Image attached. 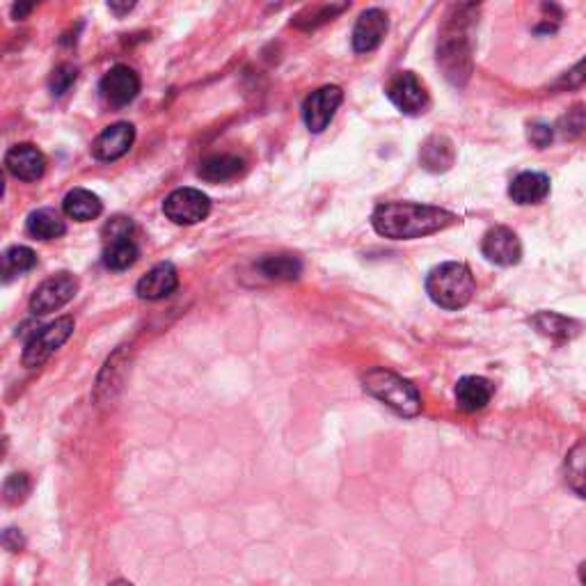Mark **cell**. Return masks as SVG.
Here are the masks:
<instances>
[{
	"mask_svg": "<svg viewBox=\"0 0 586 586\" xmlns=\"http://www.w3.org/2000/svg\"><path fill=\"white\" fill-rule=\"evenodd\" d=\"M456 223L458 218L451 211L413 202L380 204L371 216V225H374L376 232L394 241L422 239V236L442 232V229Z\"/></svg>",
	"mask_w": 586,
	"mask_h": 586,
	"instance_id": "cell-1",
	"label": "cell"
},
{
	"mask_svg": "<svg viewBox=\"0 0 586 586\" xmlns=\"http://www.w3.org/2000/svg\"><path fill=\"white\" fill-rule=\"evenodd\" d=\"M474 5H458L449 14L445 28L440 33L438 62L451 83L463 87L472 74V37L470 14Z\"/></svg>",
	"mask_w": 586,
	"mask_h": 586,
	"instance_id": "cell-2",
	"label": "cell"
},
{
	"mask_svg": "<svg viewBox=\"0 0 586 586\" xmlns=\"http://www.w3.org/2000/svg\"><path fill=\"white\" fill-rule=\"evenodd\" d=\"M426 291L442 310H463L477 291V282L465 264L447 261V264L435 266L426 277Z\"/></svg>",
	"mask_w": 586,
	"mask_h": 586,
	"instance_id": "cell-3",
	"label": "cell"
},
{
	"mask_svg": "<svg viewBox=\"0 0 586 586\" xmlns=\"http://www.w3.org/2000/svg\"><path fill=\"white\" fill-rule=\"evenodd\" d=\"M362 383L371 397L385 403L401 417H415L422 410V397H419L417 387L390 369H369Z\"/></svg>",
	"mask_w": 586,
	"mask_h": 586,
	"instance_id": "cell-4",
	"label": "cell"
},
{
	"mask_svg": "<svg viewBox=\"0 0 586 586\" xmlns=\"http://www.w3.org/2000/svg\"><path fill=\"white\" fill-rule=\"evenodd\" d=\"M74 328V319L71 316H62V319H55L49 326L33 332L26 342V348H23V367L37 369L44 362H49L51 355L69 342V337L74 335Z\"/></svg>",
	"mask_w": 586,
	"mask_h": 586,
	"instance_id": "cell-5",
	"label": "cell"
},
{
	"mask_svg": "<svg viewBox=\"0 0 586 586\" xmlns=\"http://www.w3.org/2000/svg\"><path fill=\"white\" fill-rule=\"evenodd\" d=\"M163 213L174 225H197L209 218L211 200L197 188H177L165 197Z\"/></svg>",
	"mask_w": 586,
	"mask_h": 586,
	"instance_id": "cell-6",
	"label": "cell"
},
{
	"mask_svg": "<svg viewBox=\"0 0 586 586\" xmlns=\"http://www.w3.org/2000/svg\"><path fill=\"white\" fill-rule=\"evenodd\" d=\"M78 293V280L71 273L62 271L51 275L49 280H44L30 296V310L33 314H51L58 312L60 307H65L69 300H74Z\"/></svg>",
	"mask_w": 586,
	"mask_h": 586,
	"instance_id": "cell-7",
	"label": "cell"
},
{
	"mask_svg": "<svg viewBox=\"0 0 586 586\" xmlns=\"http://www.w3.org/2000/svg\"><path fill=\"white\" fill-rule=\"evenodd\" d=\"M342 101H344V92L342 87L337 85H326L312 92L303 104V120L307 124V129H310L312 133L326 131L328 124L332 122V117H335L337 113V108L342 106Z\"/></svg>",
	"mask_w": 586,
	"mask_h": 586,
	"instance_id": "cell-8",
	"label": "cell"
},
{
	"mask_svg": "<svg viewBox=\"0 0 586 586\" xmlns=\"http://www.w3.org/2000/svg\"><path fill=\"white\" fill-rule=\"evenodd\" d=\"M387 99L397 106L401 113L417 115L424 113L426 104H429V94H426L424 83L413 74V71H401L387 85Z\"/></svg>",
	"mask_w": 586,
	"mask_h": 586,
	"instance_id": "cell-9",
	"label": "cell"
},
{
	"mask_svg": "<svg viewBox=\"0 0 586 586\" xmlns=\"http://www.w3.org/2000/svg\"><path fill=\"white\" fill-rule=\"evenodd\" d=\"M481 252L497 266H516L522 259V245L518 234L509 227L488 229L481 241Z\"/></svg>",
	"mask_w": 586,
	"mask_h": 586,
	"instance_id": "cell-10",
	"label": "cell"
},
{
	"mask_svg": "<svg viewBox=\"0 0 586 586\" xmlns=\"http://www.w3.org/2000/svg\"><path fill=\"white\" fill-rule=\"evenodd\" d=\"M101 97L110 106H126L138 97L140 92V78L136 71L126 65H117L101 78L99 85Z\"/></svg>",
	"mask_w": 586,
	"mask_h": 586,
	"instance_id": "cell-11",
	"label": "cell"
},
{
	"mask_svg": "<svg viewBox=\"0 0 586 586\" xmlns=\"http://www.w3.org/2000/svg\"><path fill=\"white\" fill-rule=\"evenodd\" d=\"M133 140H136V126L117 122L99 133L97 140L92 142V154L99 161H117L133 147Z\"/></svg>",
	"mask_w": 586,
	"mask_h": 586,
	"instance_id": "cell-12",
	"label": "cell"
},
{
	"mask_svg": "<svg viewBox=\"0 0 586 586\" xmlns=\"http://www.w3.org/2000/svg\"><path fill=\"white\" fill-rule=\"evenodd\" d=\"M5 168L21 181H37L46 172V156L30 142H21L5 154Z\"/></svg>",
	"mask_w": 586,
	"mask_h": 586,
	"instance_id": "cell-13",
	"label": "cell"
},
{
	"mask_svg": "<svg viewBox=\"0 0 586 586\" xmlns=\"http://www.w3.org/2000/svg\"><path fill=\"white\" fill-rule=\"evenodd\" d=\"M387 28H390V21H387V14L378 7H371V10L362 12L358 23L353 28V49L355 53H369L374 51L383 42L387 35Z\"/></svg>",
	"mask_w": 586,
	"mask_h": 586,
	"instance_id": "cell-14",
	"label": "cell"
},
{
	"mask_svg": "<svg viewBox=\"0 0 586 586\" xmlns=\"http://www.w3.org/2000/svg\"><path fill=\"white\" fill-rule=\"evenodd\" d=\"M179 287V273L170 261L156 264L152 271L140 277L136 293L142 300H163L172 296Z\"/></svg>",
	"mask_w": 586,
	"mask_h": 586,
	"instance_id": "cell-15",
	"label": "cell"
},
{
	"mask_svg": "<svg viewBox=\"0 0 586 586\" xmlns=\"http://www.w3.org/2000/svg\"><path fill=\"white\" fill-rule=\"evenodd\" d=\"M550 195V177L543 172H520L509 186V197L520 207L541 204Z\"/></svg>",
	"mask_w": 586,
	"mask_h": 586,
	"instance_id": "cell-16",
	"label": "cell"
},
{
	"mask_svg": "<svg viewBox=\"0 0 586 586\" xmlns=\"http://www.w3.org/2000/svg\"><path fill=\"white\" fill-rule=\"evenodd\" d=\"M495 387L481 376H465L456 383V403L463 413H477L493 399Z\"/></svg>",
	"mask_w": 586,
	"mask_h": 586,
	"instance_id": "cell-17",
	"label": "cell"
},
{
	"mask_svg": "<svg viewBox=\"0 0 586 586\" xmlns=\"http://www.w3.org/2000/svg\"><path fill=\"white\" fill-rule=\"evenodd\" d=\"M419 161H422L424 170L429 172H447L456 161V147L447 136H431L422 145L419 152Z\"/></svg>",
	"mask_w": 586,
	"mask_h": 586,
	"instance_id": "cell-18",
	"label": "cell"
},
{
	"mask_svg": "<svg viewBox=\"0 0 586 586\" xmlns=\"http://www.w3.org/2000/svg\"><path fill=\"white\" fill-rule=\"evenodd\" d=\"M255 268L264 280L271 282H291L303 273V264L293 255H266L257 261Z\"/></svg>",
	"mask_w": 586,
	"mask_h": 586,
	"instance_id": "cell-19",
	"label": "cell"
},
{
	"mask_svg": "<svg viewBox=\"0 0 586 586\" xmlns=\"http://www.w3.org/2000/svg\"><path fill=\"white\" fill-rule=\"evenodd\" d=\"M62 209H65V213L71 220L87 223V220H94L101 216V211H104V202H101L99 195H94L92 190L74 188L71 193H67L65 202H62Z\"/></svg>",
	"mask_w": 586,
	"mask_h": 586,
	"instance_id": "cell-20",
	"label": "cell"
},
{
	"mask_svg": "<svg viewBox=\"0 0 586 586\" xmlns=\"http://www.w3.org/2000/svg\"><path fill=\"white\" fill-rule=\"evenodd\" d=\"M26 229H28V234L33 236V239L53 241V239H60V236L67 232V225L58 211L37 209L28 216Z\"/></svg>",
	"mask_w": 586,
	"mask_h": 586,
	"instance_id": "cell-21",
	"label": "cell"
},
{
	"mask_svg": "<svg viewBox=\"0 0 586 586\" xmlns=\"http://www.w3.org/2000/svg\"><path fill=\"white\" fill-rule=\"evenodd\" d=\"M243 168H245V161L241 156L213 154L200 163V177L207 181H216L218 184V181H229L239 177Z\"/></svg>",
	"mask_w": 586,
	"mask_h": 586,
	"instance_id": "cell-22",
	"label": "cell"
},
{
	"mask_svg": "<svg viewBox=\"0 0 586 586\" xmlns=\"http://www.w3.org/2000/svg\"><path fill=\"white\" fill-rule=\"evenodd\" d=\"M532 323L541 335L552 339H573L580 335L582 330V323H577L575 319H568V316L557 312H538Z\"/></svg>",
	"mask_w": 586,
	"mask_h": 586,
	"instance_id": "cell-23",
	"label": "cell"
},
{
	"mask_svg": "<svg viewBox=\"0 0 586 586\" xmlns=\"http://www.w3.org/2000/svg\"><path fill=\"white\" fill-rule=\"evenodd\" d=\"M140 257V250L131 236H122V239H113L106 243L104 248V266L110 271H126L136 264Z\"/></svg>",
	"mask_w": 586,
	"mask_h": 586,
	"instance_id": "cell-24",
	"label": "cell"
},
{
	"mask_svg": "<svg viewBox=\"0 0 586 586\" xmlns=\"http://www.w3.org/2000/svg\"><path fill=\"white\" fill-rule=\"evenodd\" d=\"M564 472L568 486L586 500V440H580L568 451Z\"/></svg>",
	"mask_w": 586,
	"mask_h": 586,
	"instance_id": "cell-25",
	"label": "cell"
},
{
	"mask_svg": "<svg viewBox=\"0 0 586 586\" xmlns=\"http://www.w3.org/2000/svg\"><path fill=\"white\" fill-rule=\"evenodd\" d=\"M37 266V255L26 245H14V248L5 250L3 255V280L10 282L12 277L33 271Z\"/></svg>",
	"mask_w": 586,
	"mask_h": 586,
	"instance_id": "cell-26",
	"label": "cell"
},
{
	"mask_svg": "<svg viewBox=\"0 0 586 586\" xmlns=\"http://www.w3.org/2000/svg\"><path fill=\"white\" fill-rule=\"evenodd\" d=\"M346 5H321V7H310V10L300 14L296 19V26L303 28V30H312V28H319L321 23L332 21L337 17L339 12H344Z\"/></svg>",
	"mask_w": 586,
	"mask_h": 586,
	"instance_id": "cell-27",
	"label": "cell"
},
{
	"mask_svg": "<svg viewBox=\"0 0 586 586\" xmlns=\"http://www.w3.org/2000/svg\"><path fill=\"white\" fill-rule=\"evenodd\" d=\"M30 490H33V479H30L26 472L10 474V477H7V481H5V486H3L5 502L7 504L26 502V497L30 495Z\"/></svg>",
	"mask_w": 586,
	"mask_h": 586,
	"instance_id": "cell-28",
	"label": "cell"
},
{
	"mask_svg": "<svg viewBox=\"0 0 586 586\" xmlns=\"http://www.w3.org/2000/svg\"><path fill=\"white\" fill-rule=\"evenodd\" d=\"M559 133L566 140H575L586 133V108L575 106L559 120Z\"/></svg>",
	"mask_w": 586,
	"mask_h": 586,
	"instance_id": "cell-29",
	"label": "cell"
},
{
	"mask_svg": "<svg viewBox=\"0 0 586 586\" xmlns=\"http://www.w3.org/2000/svg\"><path fill=\"white\" fill-rule=\"evenodd\" d=\"M76 78H78V69L74 65H69V62L55 67L53 74H51V81H49L53 97H62V94L69 92V87L76 83Z\"/></svg>",
	"mask_w": 586,
	"mask_h": 586,
	"instance_id": "cell-30",
	"label": "cell"
},
{
	"mask_svg": "<svg viewBox=\"0 0 586 586\" xmlns=\"http://www.w3.org/2000/svg\"><path fill=\"white\" fill-rule=\"evenodd\" d=\"M527 138H529V142H532L534 147L545 149V147H550V142L554 138V129L550 124L532 122L527 126Z\"/></svg>",
	"mask_w": 586,
	"mask_h": 586,
	"instance_id": "cell-31",
	"label": "cell"
},
{
	"mask_svg": "<svg viewBox=\"0 0 586 586\" xmlns=\"http://www.w3.org/2000/svg\"><path fill=\"white\" fill-rule=\"evenodd\" d=\"M584 81H586V58L580 62V65L570 69L564 78H559V81L554 83V90H570V87L582 85Z\"/></svg>",
	"mask_w": 586,
	"mask_h": 586,
	"instance_id": "cell-32",
	"label": "cell"
},
{
	"mask_svg": "<svg viewBox=\"0 0 586 586\" xmlns=\"http://www.w3.org/2000/svg\"><path fill=\"white\" fill-rule=\"evenodd\" d=\"M133 232V223L131 218H113L110 223L106 225V239L113 241V239H122V236H131Z\"/></svg>",
	"mask_w": 586,
	"mask_h": 586,
	"instance_id": "cell-33",
	"label": "cell"
},
{
	"mask_svg": "<svg viewBox=\"0 0 586 586\" xmlns=\"http://www.w3.org/2000/svg\"><path fill=\"white\" fill-rule=\"evenodd\" d=\"M3 548L10 550V552H21L23 548H26V538H23L21 529H5L3 532Z\"/></svg>",
	"mask_w": 586,
	"mask_h": 586,
	"instance_id": "cell-34",
	"label": "cell"
},
{
	"mask_svg": "<svg viewBox=\"0 0 586 586\" xmlns=\"http://www.w3.org/2000/svg\"><path fill=\"white\" fill-rule=\"evenodd\" d=\"M108 7H110V12L117 14V17H124L126 12H131L133 7H136V3H122V5L120 3H110Z\"/></svg>",
	"mask_w": 586,
	"mask_h": 586,
	"instance_id": "cell-35",
	"label": "cell"
},
{
	"mask_svg": "<svg viewBox=\"0 0 586 586\" xmlns=\"http://www.w3.org/2000/svg\"><path fill=\"white\" fill-rule=\"evenodd\" d=\"M30 10H33V5H14L12 12H14V17H17V19H23Z\"/></svg>",
	"mask_w": 586,
	"mask_h": 586,
	"instance_id": "cell-36",
	"label": "cell"
},
{
	"mask_svg": "<svg viewBox=\"0 0 586 586\" xmlns=\"http://www.w3.org/2000/svg\"><path fill=\"white\" fill-rule=\"evenodd\" d=\"M580 582L586 586V561L580 566Z\"/></svg>",
	"mask_w": 586,
	"mask_h": 586,
	"instance_id": "cell-37",
	"label": "cell"
},
{
	"mask_svg": "<svg viewBox=\"0 0 586 586\" xmlns=\"http://www.w3.org/2000/svg\"><path fill=\"white\" fill-rule=\"evenodd\" d=\"M110 586H133V584L126 582V580H117V582H113Z\"/></svg>",
	"mask_w": 586,
	"mask_h": 586,
	"instance_id": "cell-38",
	"label": "cell"
}]
</instances>
